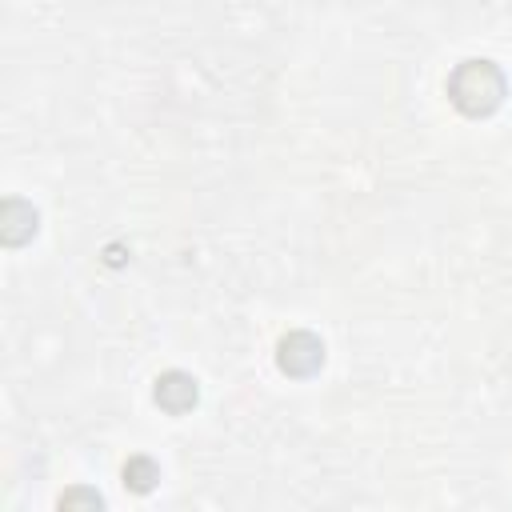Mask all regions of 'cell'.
Here are the masks:
<instances>
[{
	"instance_id": "6da1fadb",
	"label": "cell",
	"mask_w": 512,
	"mask_h": 512,
	"mask_svg": "<svg viewBox=\"0 0 512 512\" xmlns=\"http://www.w3.org/2000/svg\"><path fill=\"white\" fill-rule=\"evenodd\" d=\"M504 92H508L504 72L492 60H464L448 76V100L456 104L460 116H472V120L492 116L504 104Z\"/></svg>"
},
{
	"instance_id": "7a4b0ae2",
	"label": "cell",
	"mask_w": 512,
	"mask_h": 512,
	"mask_svg": "<svg viewBox=\"0 0 512 512\" xmlns=\"http://www.w3.org/2000/svg\"><path fill=\"white\" fill-rule=\"evenodd\" d=\"M276 364H280L284 376H296V380L320 372V364H324V344H320V336L308 332V328H296V332L280 336V344H276Z\"/></svg>"
},
{
	"instance_id": "3957f363",
	"label": "cell",
	"mask_w": 512,
	"mask_h": 512,
	"mask_svg": "<svg viewBox=\"0 0 512 512\" xmlns=\"http://www.w3.org/2000/svg\"><path fill=\"white\" fill-rule=\"evenodd\" d=\"M152 400H156L168 416H184V412L196 408V400H200V384H196V376H188V372H180V368H168V372L156 376Z\"/></svg>"
},
{
	"instance_id": "277c9868",
	"label": "cell",
	"mask_w": 512,
	"mask_h": 512,
	"mask_svg": "<svg viewBox=\"0 0 512 512\" xmlns=\"http://www.w3.org/2000/svg\"><path fill=\"white\" fill-rule=\"evenodd\" d=\"M36 224H40V216H36V208H32L28 200L8 196V200L0 204V240H4L8 248H20L24 240H32V236H36Z\"/></svg>"
},
{
	"instance_id": "5b68a950",
	"label": "cell",
	"mask_w": 512,
	"mask_h": 512,
	"mask_svg": "<svg viewBox=\"0 0 512 512\" xmlns=\"http://www.w3.org/2000/svg\"><path fill=\"white\" fill-rule=\"evenodd\" d=\"M120 476H124V484L132 492H152L156 480H160V464L152 456H128L124 468H120Z\"/></svg>"
},
{
	"instance_id": "8992f818",
	"label": "cell",
	"mask_w": 512,
	"mask_h": 512,
	"mask_svg": "<svg viewBox=\"0 0 512 512\" xmlns=\"http://www.w3.org/2000/svg\"><path fill=\"white\" fill-rule=\"evenodd\" d=\"M104 500H100V492H92V488H72V492H64L60 496V508H100Z\"/></svg>"
}]
</instances>
